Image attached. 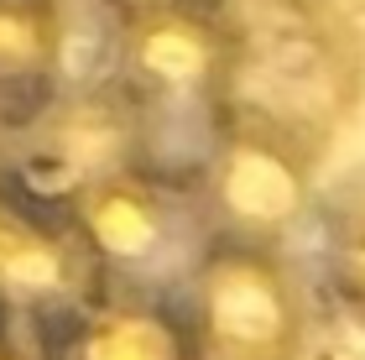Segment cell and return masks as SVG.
I'll use <instances>...</instances> for the list:
<instances>
[{"mask_svg": "<svg viewBox=\"0 0 365 360\" xmlns=\"http://www.w3.org/2000/svg\"><path fill=\"white\" fill-rule=\"evenodd\" d=\"M73 245L84 251L99 292H152L168 298L173 277H188L193 256L204 251L193 199L182 178L157 168L115 173L73 204L58 209Z\"/></svg>", "mask_w": 365, "mask_h": 360, "instance_id": "5b68a950", "label": "cell"}, {"mask_svg": "<svg viewBox=\"0 0 365 360\" xmlns=\"http://www.w3.org/2000/svg\"><path fill=\"white\" fill-rule=\"evenodd\" d=\"M99 298V277L53 209L31 204L0 173V319L63 324Z\"/></svg>", "mask_w": 365, "mask_h": 360, "instance_id": "52a82bcc", "label": "cell"}, {"mask_svg": "<svg viewBox=\"0 0 365 360\" xmlns=\"http://www.w3.org/2000/svg\"><path fill=\"white\" fill-rule=\"evenodd\" d=\"M319 162L324 152H313L308 141L225 115L188 173V199L204 240L287 251V240L319 204Z\"/></svg>", "mask_w": 365, "mask_h": 360, "instance_id": "277c9868", "label": "cell"}, {"mask_svg": "<svg viewBox=\"0 0 365 360\" xmlns=\"http://www.w3.org/2000/svg\"><path fill=\"white\" fill-rule=\"evenodd\" d=\"M365 94V58L350 31L324 21L319 11L277 31L235 37V68H230L225 115L272 125L292 141L324 152L334 125ZM220 115V120H225Z\"/></svg>", "mask_w": 365, "mask_h": 360, "instance_id": "3957f363", "label": "cell"}, {"mask_svg": "<svg viewBox=\"0 0 365 360\" xmlns=\"http://www.w3.org/2000/svg\"><path fill=\"white\" fill-rule=\"evenodd\" d=\"M235 68V31H225L198 0H168L115 16L110 84L141 110L152 130V168L162 173V141L198 125L214 136Z\"/></svg>", "mask_w": 365, "mask_h": 360, "instance_id": "7a4b0ae2", "label": "cell"}, {"mask_svg": "<svg viewBox=\"0 0 365 360\" xmlns=\"http://www.w3.org/2000/svg\"><path fill=\"white\" fill-rule=\"evenodd\" d=\"M130 168H152V130L110 78H99V84L58 89L26 120H16L11 157L0 173L31 204L58 215L78 193Z\"/></svg>", "mask_w": 365, "mask_h": 360, "instance_id": "8992f818", "label": "cell"}, {"mask_svg": "<svg viewBox=\"0 0 365 360\" xmlns=\"http://www.w3.org/2000/svg\"><path fill=\"white\" fill-rule=\"evenodd\" d=\"M214 21L235 37H256V31H277L287 21H303L324 6V0H198Z\"/></svg>", "mask_w": 365, "mask_h": 360, "instance_id": "8fae6325", "label": "cell"}, {"mask_svg": "<svg viewBox=\"0 0 365 360\" xmlns=\"http://www.w3.org/2000/svg\"><path fill=\"white\" fill-rule=\"evenodd\" d=\"M178 314L193 360H303L313 339V292L292 251L204 240L182 277Z\"/></svg>", "mask_w": 365, "mask_h": 360, "instance_id": "6da1fadb", "label": "cell"}, {"mask_svg": "<svg viewBox=\"0 0 365 360\" xmlns=\"http://www.w3.org/2000/svg\"><path fill=\"white\" fill-rule=\"evenodd\" d=\"M0 360H42V350H31V345H21L6 324H0Z\"/></svg>", "mask_w": 365, "mask_h": 360, "instance_id": "7c38bea8", "label": "cell"}, {"mask_svg": "<svg viewBox=\"0 0 365 360\" xmlns=\"http://www.w3.org/2000/svg\"><path fill=\"white\" fill-rule=\"evenodd\" d=\"M68 63V0H0V110L26 120L58 94Z\"/></svg>", "mask_w": 365, "mask_h": 360, "instance_id": "9c48e42d", "label": "cell"}, {"mask_svg": "<svg viewBox=\"0 0 365 360\" xmlns=\"http://www.w3.org/2000/svg\"><path fill=\"white\" fill-rule=\"evenodd\" d=\"M319 272L324 287L355 324H365V178L344 183L324 209L319 230Z\"/></svg>", "mask_w": 365, "mask_h": 360, "instance_id": "30bf717a", "label": "cell"}, {"mask_svg": "<svg viewBox=\"0 0 365 360\" xmlns=\"http://www.w3.org/2000/svg\"><path fill=\"white\" fill-rule=\"evenodd\" d=\"M42 360H193V339L173 298L99 292L53 324Z\"/></svg>", "mask_w": 365, "mask_h": 360, "instance_id": "ba28073f", "label": "cell"}]
</instances>
